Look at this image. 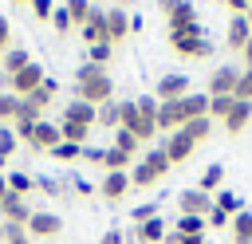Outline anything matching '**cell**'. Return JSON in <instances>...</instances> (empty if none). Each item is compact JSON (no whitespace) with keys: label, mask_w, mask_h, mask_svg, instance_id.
Wrapping results in <instances>:
<instances>
[{"label":"cell","mask_w":252,"mask_h":244,"mask_svg":"<svg viewBox=\"0 0 252 244\" xmlns=\"http://www.w3.org/2000/svg\"><path fill=\"white\" fill-rule=\"evenodd\" d=\"M75 98H83V102H91V106H102V102L114 98V79H110L102 67L83 63V67L75 71Z\"/></svg>","instance_id":"6da1fadb"},{"label":"cell","mask_w":252,"mask_h":244,"mask_svg":"<svg viewBox=\"0 0 252 244\" xmlns=\"http://www.w3.org/2000/svg\"><path fill=\"white\" fill-rule=\"evenodd\" d=\"M169 47H173L181 59H213V51H217L201 24H193V28L181 31V35H169Z\"/></svg>","instance_id":"7a4b0ae2"},{"label":"cell","mask_w":252,"mask_h":244,"mask_svg":"<svg viewBox=\"0 0 252 244\" xmlns=\"http://www.w3.org/2000/svg\"><path fill=\"white\" fill-rule=\"evenodd\" d=\"M158 12L165 16L169 35H181V31H189V28L197 24V8H193V0H158Z\"/></svg>","instance_id":"3957f363"},{"label":"cell","mask_w":252,"mask_h":244,"mask_svg":"<svg viewBox=\"0 0 252 244\" xmlns=\"http://www.w3.org/2000/svg\"><path fill=\"white\" fill-rule=\"evenodd\" d=\"M43 79H47V75H43V67H39L35 59H32V63H28L24 71H16V75H12V79H4V83H8V91H12V94L28 98L32 91H39V87H43Z\"/></svg>","instance_id":"277c9868"},{"label":"cell","mask_w":252,"mask_h":244,"mask_svg":"<svg viewBox=\"0 0 252 244\" xmlns=\"http://www.w3.org/2000/svg\"><path fill=\"white\" fill-rule=\"evenodd\" d=\"M185 94H189V75H181V71L161 75L158 87H154V98H158V102H177V98H185Z\"/></svg>","instance_id":"5b68a950"},{"label":"cell","mask_w":252,"mask_h":244,"mask_svg":"<svg viewBox=\"0 0 252 244\" xmlns=\"http://www.w3.org/2000/svg\"><path fill=\"white\" fill-rule=\"evenodd\" d=\"M177 209H181V216H209L213 213V197L193 185V189H181L177 193Z\"/></svg>","instance_id":"8992f818"},{"label":"cell","mask_w":252,"mask_h":244,"mask_svg":"<svg viewBox=\"0 0 252 244\" xmlns=\"http://www.w3.org/2000/svg\"><path fill=\"white\" fill-rule=\"evenodd\" d=\"M59 142H63V138H59V122H35L32 134H28V146H32L35 153H51Z\"/></svg>","instance_id":"52a82bcc"},{"label":"cell","mask_w":252,"mask_h":244,"mask_svg":"<svg viewBox=\"0 0 252 244\" xmlns=\"http://www.w3.org/2000/svg\"><path fill=\"white\" fill-rule=\"evenodd\" d=\"M161 150H165V157H169V165H181V161H189L193 157V150H197V142L185 134V130H173L165 142H161Z\"/></svg>","instance_id":"ba28073f"},{"label":"cell","mask_w":252,"mask_h":244,"mask_svg":"<svg viewBox=\"0 0 252 244\" xmlns=\"http://www.w3.org/2000/svg\"><path fill=\"white\" fill-rule=\"evenodd\" d=\"M63 232V216H55V213H32V220H28V236L32 240H55Z\"/></svg>","instance_id":"9c48e42d"},{"label":"cell","mask_w":252,"mask_h":244,"mask_svg":"<svg viewBox=\"0 0 252 244\" xmlns=\"http://www.w3.org/2000/svg\"><path fill=\"white\" fill-rule=\"evenodd\" d=\"M32 205H28V197H16V193H8L4 201H0V216H4V224H24L28 228V220H32Z\"/></svg>","instance_id":"30bf717a"},{"label":"cell","mask_w":252,"mask_h":244,"mask_svg":"<svg viewBox=\"0 0 252 244\" xmlns=\"http://www.w3.org/2000/svg\"><path fill=\"white\" fill-rule=\"evenodd\" d=\"M236 79H240V71H236V67H228V63H220V67L209 75L205 94H209V98H217V94H232V91H236Z\"/></svg>","instance_id":"8fae6325"},{"label":"cell","mask_w":252,"mask_h":244,"mask_svg":"<svg viewBox=\"0 0 252 244\" xmlns=\"http://www.w3.org/2000/svg\"><path fill=\"white\" fill-rule=\"evenodd\" d=\"M83 39H87V47L110 43V35H106V12H102V8H94V12L87 16V24H83ZM110 47H114V43H110Z\"/></svg>","instance_id":"7c38bea8"},{"label":"cell","mask_w":252,"mask_h":244,"mask_svg":"<svg viewBox=\"0 0 252 244\" xmlns=\"http://www.w3.org/2000/svg\"><path fill=\"white\" fill-rule=\"evenodd\" d=\"M63 122H79V126H91V130H94L98 106H91V102H83V98H71V102L63 106Z\"/></svg>","instance_id":"4fadbf2b"},{"label":"cell","mask_w":252,"mask_h":244,"mask_svg":"<svg viewBox=\"0 0 252 244\" xmlns=\"http://www.w3.org/2000/svg\"><path fill=\"white\" fill-rule=\"evenodd\" d=\"M185 126V106H181V98L177 102H158V130H181Z\"/></svg>","instance_id":"5bb4252c"},{"label":"cell","mask_w":252,"mask_h":244,"mask_svg":"<svg viewBox=\"0 0 252 244\" xmlns=\"http://www.w3.org/2000/svg\"><path fill=\"white\" fill-rule=\"evenodd\" d=\"M252 39V28H248V16H232L228 20V31H224V43L228 51H244V43Z\"/></svg>","instance_id":"9a60e30c"},{"label":"cell","mask_w":252,"mask_h":244,"mask_svg":"<svg viewBox=\"0 0 252 244\" xmlns=\"http://www.w3.org/2000/svg\"><path fill=\"white\" fill-rule=\"evenodd\" d=\"M126 189H134V185H130V173H106L102 185H98V197H102V201H122Z\"/></svg>","instance_id":"2e32d148"},{"label":"cell","mask_w":252,"mask_h":244,"mask_svg":"<svg viewBox=\"0 0 252 244\" xmlns=\"http://www.w3.org/2000/svg\"><path fill=\"white\" fill-rule=\"evenodd\" d=\"M220 185H224V161H209V165H205V173L197 177V189H201V193H209V197H217V193H220Z\"/></svg>","instance_id":"e0dca14e"},{"label":"cell","mask_w":252,"mask_h":244,"mask_svg":"<svg viewBox=\"0 0 252 244\" xmlns=\"http://www.w3.org/2000/svg\"><path fill=\"white\" fill-rule=\"evenodd\" d=\"M106 35H110V43H122V39L130 35L126 8H110V12H106Z\"/></svg>","instance_id":"ac0fdd59"},{"label":"cell","mask_w":252,"mask_h":244,"mask_svg":"<svg viewBox=\"0 0 252 244\" xmlns=\"http://www.w3.org/2000/svg\"><path fill=\"white\" fill-rule=\"evenodd\" d=\"M28 63H32V55H28L24 47H8V51L0 55V75H4V79H12V75H16V71H24Z\"/></svg>","instance_id":"d6986e66"},{"label":"cell","mask_w":252,"mask_h":244,"mask_svg":"<svg viewBox=\"0 0 252 244\" xmlns=\"http://www.w3.org/2000/svg\"><path fill=\"white\" fill-rule=\"evenodd\" d=\"M248 122H252V102L236 98V102H232V110H228V118H224V130H228V134H240Z\"/></svg>","instance_id":"ffe728a7"},{"label":"cell","mask_w":252,"mask_h":244,"mask_svg":"<svg viewBox=\"0 0 252 244\" xmlns=\"http://www.w3.org/2000/svg\"><path fill=\"white\" fill-rule=\"evenodd\" d=\"M134 240H138V244H161V240H165V220L154 216V220L138 224V228H134Z\"/></svg>","instance_id":"44dd1931"},{"label":"cell","mask_w":252,"mask_h":244,"mask_svg":"<svg viewBox=\"0 0 252 244\" xmlns=\"http://www.w3.org/2000/svg\"><path fill=\"white\" fill-rule=\"evenodd\" d=\"M181 106H185V122L189 118H209V94L205 91H189L181 98Z\"/></svg>","instance_id":"7402d4cb"},{"label":"cell","mask_w":252,"mask_h":244,"mask_svg":"<svg viewBox=\"0 0 252 244\" xmlns=\"http://www.w3.org/2000/svg\"><path fill=\"white\" fill-rule=\"evenodd\" d=\"M94 126H102V130H118V126H122V98L102 102V106H98V122H94Z\"/></svg>","instance_id":"603a6c76"},{"label":"cell","mask_w":252,"mask_h":244,"mask_svg":"<svg viewBox=\"0 0 252 244\" xmlns=\"http://www.w3.org/2000/svg\"><path fill=\"white\" fill-rule=\"evenodd\" d=\"M161 181V173L154 169V165H146V161H134L130 165V185L134 189H150V185H158Z\"/></svg>","instance_id":"cb8c5ba5"},{"label":"cell","mask_w":252,"mask_h":244,"mask_svg":"<svg viewBox=\"0 0 252 244\" xmlns=\"http://www.w3.org/2000/svg\"><path fill=\"white\" fill-rule=\"evenodd\" d=\"M4 177H8V193H16V197H32L35 193V177L32 173L16 169V173H4Z\"/></svg>","instance_id":"d4e9b609"},{"label":"cell","mask_w":252,"mask_h":244,"mask_svg":"<svg viewBox=\"0 0 252 244\" xmlns=\"http://www.w3.org/2000/svg\"><path fill=\"white\" fill-rule=\"evenodd\" d=\"M213 209H220L224 216H236V213H244V201H240L232 189H220V193L213 197Z\"/></svg>","instance_id":"484cf974"},{"label":"cell","mask_w":252,"mask_h":244,"mask_svg":"<svg viewBox=\"0 0 252 244\" xmlns=\"http://www.w3.org/2000/svg\"><path fill=\"white\" fill-rule=\"evenodd\" d=\"M59 138H63V142H75V146H87L91 126H79V122H63V118H59Z\"/></svg>","instance_id":"4316f807"},{"label":"cell","mask_w":252,"mask_h":244,"mask_svg":"<svg viewBox=\"0 0 252 244\" xmlns=\"http://www.w3.org/2000/svg\"><path fill=\"white\" fill-rule=\"evenodd\" d=\"M35 189H39L43 197H51V201H59V197H67V193H71V185H63L59 177H47V173H43V177H35Z\"/></svg>","instance_id":"83f0119b"},{"label":"cell","mask_w":252,"mask_h":244,"mask_svg":"<svg viewBox=\"0 0 252 244\" xmlns=\"http://www.w3.org/2000/svg\"><path fill=\"white\" fill-rule=\"evenodd\" d=\"M20 102H24L20 94H12V91H0V126L20 118Z\"/></svg>","instance_id":"f1b7e54d"},{"label":"cell","mask_w":252,"mask_h":244,"mask_svg":"<svg viewBox=\"0 0 252 244\" xmlns=\"http://www.w3.org/2000/svg\"><path fill=\"white\" fill-rule=\"evenodd\" d=\"M63 8H67V16H71V24H75V28H83V24H87V16L94 12V0H67Z\"/></svg>","instance_id":"f546056e"},{"label":"cell","mask_w":252,"mask_h":244,"mask_svg":"<svg viewBox=\"0 0 252 244\" xmlns=\"http://www.w3.org/2000/svg\"><path fill=\"white\" fill-rule=\"evenodd\" d=\"M232 240L236 244H252V213H236L232 216Z\"/></svg>","instance_id":"4dcf8cb0"},{"label":"cell","mask_w":252,"mask_h":244,"mask_svg":"<svg viewBox=\"0 0 252 244\" xmlns=\"http://www.w3.org/2000/svg\"><path fill=\"white\" fill-rule=\"evenodd\" d=\"M55 91H59V83H55V79H43V87H39V91H32V94H28V102L43 110V106H51V98H55Z\"/></svg>","instance_id":"1f68e13d"},{"label":"cell","mask_w":252,"mask_h":244,"mask_svg":"<svg viewBox=\"0 0 252 244\" xmlns=\"http://www.w3.org/2000/svg\"><path fill=\"white\" fill-rule=\"evenodd\" d=\"M181 130H185V134H189V138H193V142L201 146V142H205V138L213 134V118H189V122H185Z\"/></svg>","instance_id":"d6a6232c"},{"label":"cell","mask_w":252,"mask_h":244,"mask_svg":"<svg viewBox=\"0 0 252 244\" xmlns=\"http://www.w3.org/2000/svg\"><path fill=\"white\" fill-rule=\"evenodd\" d=\"M12 153H16V130L12 126H0V173L12 161Z\"/></svg>","instance_id":"836d02e7"},{"label":"cell","mask_w":252,"mask_h":244,"mask_svg":"<svg viewBox=\"0 0 252 244\" xmlns=\"http://www.w3.org/2000/svg\"><path fill=\"white\" fill-rule=\"evenodd\" d=\"M232 102H236L232 94H217V98H209V118H213V122H224L228 110H232Z\"/></svg>","instance_id":"e575fe53"},{"label":"cell","mask_w":252,"mask_h":244,"mask_svg":"<svg viewBox=\"0 0 252 244\" xmlns=\"http://www.w3.org/2000/svg\"><path fill=\"white\" fill-rule=\"evenodd\" d=\"M51 157H55V161H63V165H71V161H79V157H83V146H75V142H59V146L51 150Z\"/></svg>","instance_id":"d590c367"},{"label":"cell","mask_w":252,"mask_h":244,"mask_svg":"<svg viewBox=\"0 0 252 244\" xmlns=\"http://www.w3.org/2000/svg\"><path fill=\"white\" fill-rule=\"evenodd\" d=\"M142 161H146V165H154V169H158V173H161V177H165V173H169V169H173V165H169V157H165V150H161V146H154V150H146V153H142Z\"/></svg>","instance_id":"8d00e7d4"},{"label":"cell","mask_w":252,"mask_h":244,"mask_svg":"<svg viewBox=\"0 0 252 244\" xmlns=\"http://www.w3.org/2000/svg\"><path fill=\"white\" fill-rule=\"evenodd\" d=\"M205 216H177V232L181 236H205Z\"/></svg>","instance_id":"74e56055"},{"label":"cell","mask_w":252,"mask_h":244,"mask_svg":"<svg viewBox=\"0 0 252 244\" xmlns=\"http://www.w3.org/2000/svg\"><path fill=\"white\" fill-rule=\"evenodd\" d=\"M154 216H161V209H158V201H146V205H138V209H130V220H134V228H138V224H146V220H154Z\"/></svg>","instance_id":"f35d334b"},{"label":"cell","mask_w":252,"mask_h":244,"mask_svg":"<svg viewBox=\"0 0 252 244\" xmlns=\"http://www.w3.org/2000/svg\"><path fill=\"white\" fill-rule=\"evenodd\" d=\"M134 102H138V114L158 126V98H154V94H142V98H134Z\"/></svg>","instance_id":"ab89813d"},{"label":"cell","mask_w":252,"mask_h":244,"mask_svg":"<svg viewBox=\"0 0 252 244\" xmlns=\"http://www.w3.org/2000/svg\"><path fill=\"white\" fill-rule=\"evenodd\" d=\"M232 98H244V102H252V67H244V71H240V79H236V91H232Z\"/></svg>","instance_id":"60d3db41"},{"label":"cell","mask_w":252,"mask_h":244,"mask_svg":"<svg viewBox=\"0 0 252 244\" xmlns=\"http://www.w3.org/2000/svg\"><path fill=\"white\" fill-rule=\"evenodd\" d=\"M51 28H55V31H59V35H67V31H71V28H75V24H71V16H67V8H63V4H55V12H51Z\"/></svg>","instance_id":"b9f144b4"},{"label":"cell","mask_w":252,"mask_h":244,"mask_svg":"<svg viewBox=\"0 0 252 244\" xmlns=\"http://www.w3.org/2000/svg\"><path fill=\"white\" fill-rule=\"evenodd\" d=\"M4 244H32L24 224H4Z\"/></svg>","instance_id":"7bdbcfd3"},{"label":"cell","mask_w":252,"mask_h":244,"mask_svg":"<svg viewBox=\"0 0 252 244\" xmlns=\"http://www.w3.org/2000/svg\"><path fill=\"white\" fill-rule=\"evenodd\" d=\"M110 55H114V47H110V43H98V47H91V59H87V63H94V67H102V71H106Z\"/></svg>","instance_id":"ee69618b"},{"label":"cell","mask_w":252,"mask_h":244,"mask_svg":"<svg viewBox=\"0 0 252 244\" xmlns=\"http://www.w3.org/2000/svg\"><path fill=\"white\" fill-rule=\"evenodd\" d=\"M16 122H28V126H35V122H43V110H39V106H32V102L24 98V102H20V118H16Z\"/></svg>","instance_id":"f6af8a7d"},{"label":"cell","mask_w":252,"mask_h":244,"mask_svg":"<svg viewBox=\"0 0 252 244\" xmlns=\"http://www.w3.org/2000/svg\"><path fill=\"white\" fill-rule=\"evenodd\" d=\"M114 150H126V153L134 157V153H138V142H134V134H126V130L118 126V130H114Z\"/></svg>","instance_id":"bcb514c9"},{"label":"cell","mask_w":252,"mask_h":244,"mask_svg":"<svg viewBox=\"0 0 252 244\" xmlns=\"http://www.w3.org/2000/svg\"><path fill=\"white\" fill-rule=\"evenodd\" d=\"M94 244H138V240H134V236H126L122 228H106V232H102Z\"/></svg>","instance_id":"7dc6e473"},{"label":"cell","mask_w":252,"mask_h":244,"mask_svg":"<svg viewBox=\"0 0 252 244\" xmlns=\"http://www.w3.org/2000/svg\"><path fill=\"white\" fill-rule=\"evenodd\" d=\"M67 185H71V193H75V197H91V193H94V189H98V185H91V181H87V177H71V181H67Z\"/></svg>","instance_id":"c3c4849f"},{"label":"cell","mask_w":252,"mask_h":244,"mask_svg":"<svg viewBox=\"0 0 252 244\" xmlns=\"http://www.w3.org/2000/svg\"><path fill=\"white\" fill-rule=\"evenodd\" d=\"M102 157H106V150H102V146H83V161H91V165H102Z\"/></svg>","instance_id":"681fc988"},{"label":"cell","mask_w":252,"mask_h":244,"mask_svg":"<svg viewBox=\"0 0 252 244\" xmlns=\"http://www.w3.org/2000/svg\"><path fill=\"white\" fill-rule=\"evenodd\" d=\"M12 47V24H8V16H0V55Z\"/></svg>","instance_id":"f907efd6"},{"label":"cell","mask_w":252,"mask_h":244,"mask_svg":"<svg viewBox=\"0 0 252 244\" xmlns=\"http://www.w3.org/2000/svg\"><path fill=\"white\" fill-rule=\"evenodd\" d=\"M224 8H228L232 16H248V12H252V0H224Z\"/></svg>","instance_id":"816d5d0a"},{"label":"cell","mask_w":252,"mask_h":244,"mask_svg":"<svg viewBox=\"0 0 252 244\" xmlns=\"http://www.w3.org/2000/svg\"><path fill=\"white\" fill-rule=\"evenodd\" d=\"M228 220H232V216H224L220 209H213V213L205 216V224H213V228H220V224H228Z\"/></svg>","instance_id":"f5cc1de1"},{"label":"cell","mask_w":252,"mask_h":244,"mask_svg":"<svg viewBox=\"0 0 252 244\" xmlns=\"http://www.w3.org/2000/svg\"><path fill=\"white\" fill-rule=\"evenodd\" d=\"M161 244H181V232H177V228H173V232H165V240H161Z\"/></svg>","instance_id":"db71d44e"},{"label":"cell","mask_w":252,"mask_h":244,"mask_svg":"<svg viewBox=\"0 0 252 244\" xmlns=\"http://www.w3.org/2000/svg\"><path fill=\"white\" fill-rule=\"evenodd\" d=\"M240 55H244V67H252V39L244 43V51H240Z\"/></svg>","instance_id":"11a10c76"},{"label":"cell","mask_w":252,"mask_h":244,"mask_svg":"<svg viewBox=\"0 0 252 244\" xmlns=\"http://www.w3.org/2000/svg\"><path fill=\"white\" fill-rule=\"evenodd\" d=\"M181 244H205V236H181Z\"/></svg>","instance_id":"9f6ffc18"},{"label":"cell","mask_w":252,"mask_h":244,"mask_svg":"<svg viewBox=\"0 0 252 244\" xmlns=\"http://www.w3.org/2000/svg\"><path fill=\"white\" fill-rule=\"evenodd\" d=\"M4 197H8V177L0 173V201H4Z\"/></svg>","instance_id":"6f0895ef"},{"label":"cell","mask_w":252,"mask_h":244,"mask_svg":"<svg viewBox=\"0 0 252 244\" xmlns=\"http://www.w3.org/2000/svg\"><path fill=\"white\" fill-rule=\"evenodd\" d=\"M114 8H134V0H114Z\"/></svg>","instance_id":"680465c9"},{"label":"cell","mask_w":252,"mask_h":244,"mask_svg":"<svg viewBox=\"0 0 252 244\" xmlns=\"http://www.w3.org/2000/svg\"><path fill=\"white\" fill-rule=\"evenodd\" d=\"M12 4H32V0H12Z\"/></svg>","instance_id":"91938a15"},{"label":"cell","mask_w":252,"mask_h":244,"mask_svg":"<svg viewBox=\"0 0 252 244\" xmlns=\"http://www.w3.org/2000/svg\"><path fill=\"white\" fill-rule=\"evenodd\" d=\"M0 244H4V224H0Z\"/></svg>","instance_id":"94428289"},{"label":"cell","mask_w":252,"mask_h":244,"mask_svg":"<svg viewBox=\"0 0 252 244\" xmlns=\"http://www.w3.org/2000/svg\"><path fill=\"white\" fill-rule=\"evenodd\" d=\"M248 28H252V12H248Z\"/></svg>","instance_id":"6125c7cd"},{"label":"cell","mask_w":252,"mask_h":244,"mask_svg":"<svg viewBox=\"0 0 252 244\" xmlns=\"http://www.w3.org/2000/svg\"><path fill=\"white\" fill-rule=\"evenodd\" d=\"M217 4H224V0H217Z\"/></svg>","instance_id":"be15d7a7"},{"label":"cell","mask_w":252,"mask_h":244,"mask_svg":"<svg viewBox=\"0 0 252 244\" xmlns=\"http://www.w3.org/2000/svg\"><path fill=\"white\" fill-rule=\"evenodd\" d=\"M205 244H209V240H205Z\"/></svg>","instance_id":"e7e4bbea"}]
</instances>
